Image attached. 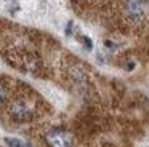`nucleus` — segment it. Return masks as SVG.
Here are the masks:
<instances>
[{"mask_svg":"<svg viewBox=\"0 0 149 147\" xmlns=\"http://www.w3.org/2000/svg\"><path fill=\"white\" fill-rule=\"evenodd\" d=\"M8 114H10L11 118H15L16 121H26L31 118L32 112H31V107L27 105L26 101L23 99H18V101H13L8 107Z\"/></svg>","mask_w":149,"mask_h":147,"instance_id":"1","label":"nucleus"},{"mask_svg":"<svg viewBox=\"0 0 149 147\" xmlns=\"http://www.w3.org/2000/svg\"><path fill=\"white\" fill-rule=\"evenodd\" d=\"M45 139H47L50 147H69L71 146V139H69L68 133L64 130H59V128L50 130L47 133Z\"/></svg>","mask_w":149,"mask_h":147,"instance_id":"2","label":"nucleus"},{"mask_svg":"<svg viewBox=\"0 0 149 147\" xmlns=\"http://www.w3.org/2000/svg\"><path fill=\"white\" fill-rule=\"evenodd\" d=\"M125 11L133 21H141L146 15V3L143 0H127Z\"/></svg>","mask_w":149,"mask_h":147,"instance_id":"3","label":"nucleus"},{"mask_svg":"<svg viewBox=\"0 0 149 147\" xmlns=\"http://www.w3.org/2000/svg\"><path fill=\"white\" fill-rule=\"evenodd\" d=\"M5 144L8 147H24V142L18 137H5Z\"/></svg>","mask_w":149,"mask_h":147,"instance_id":"4","label":"nucleus"},{"mask_svg":"<svg viewBox=\"0 0 149 147\" xmlns=\"http://www.w3.org/2000/svg\"><path fill=\"white\" fill-rule=\"evenodd\" d=\"M79 40L82 42V45L85 46V50L90 51L91 48H93V42H91V38H88L87 35H80V38H79Z\"/></svg>","mask_w":149,"mask_h":147,"instance_id":"5","label":"nucleus"},{"mask_svg":"<svg viewBox=\"0 0 149 147\" xmlns=\"http://www.w3.org/2000/svg\"><path fill=\"white\" fill-rule=\"evenodd\" d=\"M3 101V88H2V85H0V102Z\"/></svg>","mask_w":149,"mask_h":147,"instance_id":"6","label":"nucleus"},{"mask_svg":"<svg viewBox=\"0 0 149 147\" xmlns=\"http://www.w3.org/2000/svg\"><path fill=\"white\" fill-rule=\"evenodd\" d=\"M77 2H80V0H77Z\"/></svg>","mask_w":149,"mask_h":147,"instance_id":"7","label":"nucleus"}]
</instances>
